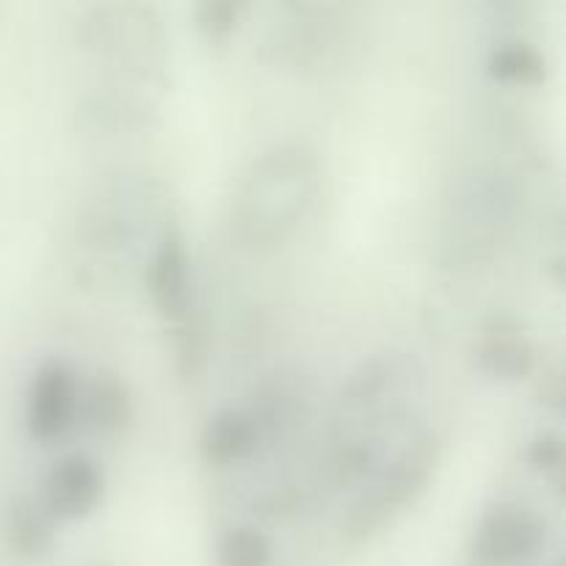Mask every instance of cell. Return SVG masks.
Masks as SVG:
<instances>
[{"instance_id":"7c38bea8","label":"cell","mask_w":566,"mask_h":566,"mask_svg":"<svg viewBox=\"0 0 566 566\" xmlns=\"http://www.w3.org/2000/svg\"><path fill=\"white\" fill-rule=\"evenodd\" d=\"M3 545L17 562H42L55 542V520L33 495L9 497L0 523Z\"/></svg>"},{"instance_id":"30bf717a","label":"cell","mask_w":566,"mask_h":566,"mask_svg":"<svg viewBox=\"0 0 566 566\" xmlns=\"http://www.w3.org/2000/svg\"><path fill=\"white\" fill-rule=\"evenodd\" d=\"M158 108L147 94L136 88H97L77 103V125L97 136H122V133L144 130L155 119Z\"/></svg>"},{"instance_id":"ac0fdd59","label":"cell","mask_w":566,"mask_h":566,"mask_svg":"<svg viewBox=\"0 0 566 566\" xmlns=\"http://www.w3.org/2000/svg\"><path fill=\"white\" fill-rule=\"evenodd\" d=\"M531 468L542 473L545 479H553L562 484L564 479V437L558 431H542L531 440L528 451H525Z\"/></svg>"},{"instance_id":"e0dca14e","label":"cell","mask_w":566,"mask_h":566,"mask_svg":"<svg viewBox=\"0 0 566 566\" xmlns=\"http://www.w3.org/2000/svg\"><path fill=\"white\" fill-rule=\"evenodd\" d=\"M243 11H247V6L238 3V0H205V3L197 6V14H193L199 36L208 44L221 48L241 28Z\"/></svg>"},{"instance_id":"4fadbf2b","label":"cell","mask_w":566,"mask_h":566,"mask_svg":"<svg viewBox=\"0 0 566 566\" xmlns=\"http://www.w3.org/2000/svg\"><path fill=\"white\" fill-rule=\"evenodd\" d=\"M202 459L210 468H235L260 451V429L249 409L227 407L210 415L202 429Z\"/></svg>"},{"instance_id":"277c9868","label":"cell","mask_w":566,"mask_h":566,"mask_svg":"<svg viewBox=\"0 0 566 566\" xmlns=\"http://www.w3.org/2000/svg\"><path fill=\"white\" fill-rule=\"evenodd\" d=\"M423 390V363L403 348H387L365 357L343 379L337 392V415L343 423H412L415 403Z\"/></svg>"},{"instance_id":"d6986e66","label":"cell","mask_w":566,"mask_h":566,"mask_svg":"<svg viewBox=\"0 0 566 566\" xmlns=\"http://www.w3.org/2000/svg\"><path fill=\"white\" fill-rule=\"evenodd\" d=\"M553 566H564V564H562V562H556V564H553Z\"/></svg>"},{"instance_id":"8992f818","label":"cell","mask_w":566,"mask_h":566,"mask_svg":"<svg viewBox=\"0 0 566 566\" xmlns=\"http://www.w3.org/2000/svg\"><path fill=\"white\" fill-rule=\"evenodd\" d=\"M81 379L64 359H44L25 390V429L39 446H53L75 426L81 409Z\"/></svg>"},{"instance_id":"3957f363","label":"cell","mask_w":566,"mask_h":566,"mask_svg":"<svg viewBox=\"0 0 566 566\" xmlns=\"http://www.w3.org/2000/svg\"><path fill=\"white\" fill-rule=\"evenodd\" d=\"M440 451V437L434 429L420 426L412 431L396 457L387 459L385 468L368 481L363 495L343 514V539L348 545H365L387 525L396 523L407 509H412L434 479Z\"/></svg>"},{"instance_id":"9c48e42d","label":"cell","mask_w":566,"mask_h":566,"mask_svg":"<svg viewBox=\"0 0 566 566\" xmlns=\"http://www.w3.org/2000/svg\"><path fill=\"white\" fill-rule=\"evenodd\" d=\"M105 492V475L86 453H66L48 470L42 484V506L55 523H75L99 506Z\"/></svg>"},{"instance_id":"5b68a950","label":"cell","mask_w":566,"mask_h":566,"mask_svg":"<svg viewBox=\"0 0 566 566\" xmlns=\"http://www.w3.org/2000/svg\"><path fill=\"white\" fill-rule=\"evenodd\" d=\"M547 525L539 512L514 501L486 509L470 539L475 566H525L545 551Z\"/></svg>"},{"instance_id":"5bb4252c","label":"cell","mask_w":566,"mask_h":566,"mask_svg":"<svg viewBox=\"0 0 566 566\" xmlns=\"http://www.w3.org/2000/svg\"><path fill=\"white\" fill-rule=\"evenodd\" d=\"M77 418L103 437H119L130 429L136 418V403L127 381L119 374L99 370L88 385L81 387V409Z\"/></svg>"},{"instance_id":"ffe728a7","label":"cell","mask_w":566,"mask_h":566,"mask_svg":"<svg viewBox=\"0 0 566 566\" xmlns=\"http://www.w3.org/2000/svg\"><path fill=\"white\" fill-rule=\"evenodd\" d=\"M473 566H475V564H473Z\"/></svg>"},{"instance_id":"8fae6325","label":"cell","mask_w":566,"mask_h":566,"mask_svg":"<svg viewBox=\"0 0 566 566\" xmlns=\"http://www.w3.org/2000/svg\"><path fill=\"white\" fill-rule=\"evenodd\" d=\"M475 368L497 381H523L534 374L536 352L514 321H492L475 343Z\"/></svg>"},{"instance_id":"2e32d148","label":"cell","mask_w":566,"mask_h":566,"mask_svg":"<svg viewBox=\"0 0 566 566\" xmlns=\"http://www.w3.org/2000/svg\"><path fill=\"white\" fill-rule=\"evenodd\" d=\"M271 558H274V545L254 525H235L221 536L216 547L219 566H271Z\"/></svg>"},{"instance_id":"9a60e30c","label":"cell","mask_w":566,"mask_h":566,"mask_svg":"<svg viewBox=\"0 0 566 566\" xmlns=\"http://www.w3.org/2000/svg\"><path fill=\"white\" fill-rule=\"evenodd\" d=\"M486 75L503 86H539L547 81V59L525 39H503L486 55Z\"/></svg>"},{"instance_id":"52a82bcc","label":"cell","mask_w":566,"mask_h":566,"mask_svg":"<svg viewBox=\"0 0 566 566\" xmlns=\"http://www.w3.org/2000/svg\"><path fill=\"white\" fill-rule=\"evenodd\" d=\"M291 17L265 36V59L282 70H318L335 50V20L324 6H287Z\"/></svg>"},{"instance_id":"ba28073f","label":"cell","mask_w":566,"mask_h":566,"mask_svg":"<svg viewBox=\"0 0 566 566\" xmlns=\"http://www.w3.org/2000/svg\"><path fill=\"white\" fill-rule=\"evenodd\" d=\"M147 291L153 307L171 326L182 324L193 315L191 287V258H188L186 238L177 227H166L147 265Z\"/></svg>"},{"instance_id":"7a4b0ae2","label":"cell","mask_w":566,"mask_h":566,"mask_svg":"<svg viewBox=\"0 0 566 566\" xmlns=\"http://www.w3.org/2000/svg\"><path fill=\"white\" fill-rule=\"evenodd\" d=\"M83 53L108 64L138 88H164L171 66V36L164 17L144 3H103L83 11L75 28Z\"/></svg>"},{"instance_id":"6da1fadb","label":"cell","mask_w":566,"mask_h":566,"mask_svg":"<svg viewBox=\"0 0 566 566\" xmlns=\"http://www.w3.org/2000/svg\"><path fill=\"white\" fill-rule=\"evenodd\" d=\"M321 191L318 158L304 144H274L249 164L230 199V227L241 247H282L313 210Z\"/></svg>"}]
</instances>
